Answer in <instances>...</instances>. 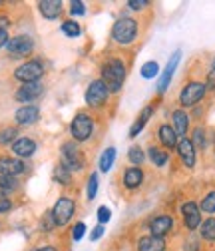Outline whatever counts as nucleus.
<instances>
[{"instance_id":"obj_9","label":"nucleus","mask_w":215,"mask_h":251,"mask_svg":"<svg viewBox=\"0 0 215 251\" xmlns=\"http://www.w3.org/2000/svg\"><path fill=\"white\" fill-rule=\"evenodd\" d=\"M6 48H8V54L12 58H26L34 50V40L30 36H24V34L22 36H14V38L8 40Z\"/></svg>"},{"instance_id":"obj_39","label":"nucleus","mask_w":215,"mask_h":251,"mask_svg":"<svg viewBox=\"0 0 215 251\" xmlns=\"http://www.w3.org/2000/svg\"><path fill=\"white\" fill-rule=\"evenodd\" d=\"M84 231H86V226L80 222V224H76L74 226V229H72V237H74V241H80L82 237H84Z\"/></svg>"},{"instance_id":"obj_35","label":"nucleus","mask_w":215,"mask_h":251,"mask_svg":"<svg viewBox=\"0 0 215 251\" xmlns=\"http://www.w3.org/2000/svg\"><path fill=\"white\" fill-rule=\"evenodd\" d=\"M193 146L205 148V132H203L201 128H197V130L193 132Z\"/></svg>"},{"instance_id":"obj_17","label":"nucleus","mask_w":215,"mask_h":251,"mask_svg":"<svg viewBox=\"0 0 215 251\" xmlns=\"http://www.w3.org/2000/svg\"><path fill=\"white\" fill-rule=\"evenodd\" d=\"M12 151L18 158H30V155H34V151H36V142L30 138H18L12 144Z\"/></svg>"},{"instance_id":"obj_15","label":"nucleus","mask_w":215,"mask_h":251,"mask_svg":"<svg viewBox=\"0 0 215 251\" xmlns=\"http://www.w3.org/2000/svg\"><path fill=\"white\" fill-rule=\"evenodd\" d=\"M38 118H40V110H38L36 106H32V104L18 108L16 114H14V120H16V124H20V126L34 124V122H38Z\"/></svg>"},{"instance_id":"obj_18","label":"nucleus","mask_w":215,"mask_h":251,"mask_svg":"<svg viewBox=\"0 0 215 251\" xmlns=\"http://www.w3.org/2000/svg\"><path fill=\"white\" fill-rule=\"evenodd\" d=\"M40 8V14L48 20H54L60 16V12H62V2L60 0H42V2L38 4Z\"/></svg>"},{"instance_id":"obj_47","label":"nucleus","mask_w":215,"mask_h":251,"mask_svg":"<svg viewBox=\"0 0 215 251\" xmlns=\"http://www.w3.org/2000/svg\"><path fill=\"white\" fill-rule=\"evenodd\" d=\"M186 251H197V243L193 241V243H190V245H186Z\"/></svg>"},{"instance_id":"obj_11","label":"nucleus","mask_w":215,"mask_h":251,"mask_svg":"<svg viewBox=\"0 0 215 251\" xmlns=\"http://www.w3.org/2000/svg\"><path fill=\"white\" fill-rule=\"evenodd\" d=\"M181 213H183V224H186L188 229H197L201 226V215H199V209L193 201H188L181 205Z\"/></svg>"},{"instance_id":"obj_25","label":"nucleus","mask_w":215,"mask_h":251,"mask_svg":"<svg viewBox=\"0 0 215 251\" xmlns=\"http://www.w3.org/2000/svg\"><path fill=\"white\" fill-rule=\"evenodd\" d=\"M114 162H116V148L104 150L102 158H100V170H102V172H110L112 166H114Z\"/></svg>"},{"instance_id":"obj_16","label":"nucleus","mask_w":215,"mask_h":251,"mask_svg":"<svg viewBox=\"0 0 215 251\" xmlns=\"http://www.w3.org/2000/svg\"><path fill=\"white\" fill-rule=\"evenodd\" d=\"M26 170L24 162L22 160H16V158H0V176H18Z\"/></svg>"},{"instance_id":"obj_12","label":"nucleus","mask_w":215,"mask_h":251,"mask_svg":"<svg viewBox=\"0 0 215 251\" xmlns=\"http://www.w3.org/2000/svg\"><path fill=\"white\" fill-rule=\"evenodd\" d=\"M173 229V219L169 215H158L149 222V231L156 237H164Z\"/></svg>"},{"instance_id":"obj_10","label":"nucleus","mask_w":215,"mask_h":251,"mask_svg":"<svg viewBox=\"0 0 215 251\" xmlns=\"http://www.w3.org/2000/svg\"><path fill=\"white\" fill-rule=\"evenodd\" d=\"M42 84L40 82H30V84H22L18 90H16V94H14V98L18 100V102H32V100H36L40 94H42Z\"/></svg>"},{"instance_id":"obj_30","label":"nucleus","mask_w":215,"mask_h":251,"mask_svg":"<svg viewBox=\"0 0 215 251\" xmlns=\"http://www.w3.org/2000/svg\"><path fill=\"white\" fill-rule=\"evenodd\" d=\"M128 158H130V162H132L134 166H140V164L145 160V153H143L142 148L134 146V148H130V151H128Z\"/></svg>"},{"instance_id":"obj_21","label":"nucleus","mask_w":215,"mask_h":251,"mask_svg":"<svg viewBox=\"0 0 215 251\" xmlns=\"http://www.w3.org/2000/svg\"><path fill=\"white\" fill-rule=\"evenodd\" d=\"M143 181V172L140 168H128L124 174V183L128 190H136V187Z\"/></svg>"},{"instance_id":"obj_28","label":"nucleus","mask_w":215,"mask_h":251,"mask_svg":"<svg viewBox=\"0 0 215 251\" xmlns=\"http://www.w3.org/2000/svg\"><path fill=\"white\" fill-rule=\"evenodd\" d=\"M62 32H64L66 36H70V38H76V36H80L82 28H80L78 22H74V20H66V22H62Z\"/></svg>"},{"instance_id":"obj_41","label":"nucleus","mask_w":215,"mask_h":251,"mask_svg":"<svg viewBox=\"0 0 215 251\" xmlns=\"http://www.w3.org/2000/svg\"><path fill=\"white\" fill-rule=\"evenodd\" d=\"M128 6H130L132 10H142V8L147 6V0H130Z\"/></svg>"},{"instance_id":"obj_43","label":"nucleus","mask_w":215,"mask_h":251,"mask_svg":"<svg viewBox=\"0 0 215 251\" xmlns=\"http://www.w3.org/2000/svg\"><path fill=\"white\" fill-rule=\"evenodd\" d=\"M207 86L215 90V68H211L209 74H207Z\"/></svg>"},{"instance_id":"obj_5","label":"nucleus","mask_w":215,"mask_h":251,"mask_svg":"<svg viewBox=\"0 0 215 251\" xmlns=\"http://www.w3.org/2000/svg\"><path fill=\"white\" fill-rule=\"evenodd\" d=\"M62 166L72 170H82L84 168V158H82V151L76 146V142H66L62 144Z\"/></svg>"},{"instance_id":"obj_8","label":"nucleus","mask_w":215,"mask_h":251,"mask_svg":"<svg viewBox=\"0 0 215 251\" xmlns=\"http://www.w3.org/2000/svg\"><path fill=\"white\" fill-rule=\"evenodd\" d=\"M203 96H205V86L199 84V82H190L186 88L181 90V94H179V104H181L183 108H191V106H195Z\"/></svg>"},{"instance_id":"obj_46","label":"nucleus","mask_w":215,"mask_h":251,"mask_svg":"<svg viewBox=\"0 0 215 251\" xmlns=\"http://www.w3.org/2000/svg\"><path fill=\"white\" fill-rule=\"evenodd\" d=\"M34 251H56V247H52V245H42V247H36Z\"/></svg>"},{"instance_id":"obj_38","label":"nucleus","mask_w":215,"mask_h":251,"mask_svg":"<svg viewBox=\"0 0 215 251\" xmlns=\"http://www.w3.org/2000/svg\"><path fill=\"white\" fill-rule=\"evenodd\" d=\"M70 12H72V16H82L84 12H86V8H84V2H80V0H74V2L70 4Z\"/></svg>"},{"instance_id":"obj_6","label":"nucleus","mask_w":215,"mask_h":251,"mask_svg":"<svg viewBox=\"0 0 215 251\" xmlns=\"http://www.w3.org/2000/svg\"><path fill=\"white\" fill-rule=\"evenodd\" d=\"M108 96H110V90L106 88V84H104L102 80H94V82L88 86L84 98H86V104H88V106L100 108V106L108 100Z\"/></svg>"},{"instance_id":"obj_44","label":"nucleus","mask_w":215,"mask_h":251,"mask_svg":"<svg viewBox=\"0 0 215 251\" xmlns=\"http://www.w3.org/2000/svg\"><path fill=\"white\" fill-rule=\"evenodd\" d=\"M8 32H6V30H0V48H2V46H6L8 44Z\"/></svg>"},{"instance_id":"obj_26","label":"nucleus","mask_w":215,"mask_h":251,"mask_svg":"<svg viewBox=\"0 0 215 251\" xmlns=\"http://www.w3.org/2000/svg\"><path fill=\"white\" fill-rule=\"evenodd\" d=\"M201 237L207 241H215V217H209L201 224Z\"/></svg>"},{"instance_id":"obj_1","label":"nucleus","mask_w":215,"mask_h":251,"mask_svg":"<svg viewBox=\"0 0 215 251\" xmlns=\"http://www.w3.org/2000/svg\"><path fill=\"white\" fill-rule=\"evenodd\" d=\"M126 80V66L121 60H108L102 66V82L110 92H119Z\"/></svg>"},{"instance_id":"obj_3","label":"nucleus","mask_w":215,"mask_h":251,"mask_svg":"<svg viewBox=\"0 0 215 251\" xmlns=\"http://www.w3.org/2000/svg\"><path fill=\"white\" fill-rule=\"evenodd\" d=\"M70 132H72L76 142H86L92 136V132H94V120L84 112L76 114L72 124H70Z\"/></svg>"},{"instance_id":"obj_37","label":"nucleus","mask_w":215,"mask_h":251,"mask_svg":"<svg viewBox=\"0 0 215 251\" xmlns=\"http://www.w3.org/2000/svg\"><path fill=\"white\" fill-rule=\"evenodd\" d=\"M12 207V201L8 200V196L0 190V213H4V211H8Z\"/></svg>"},{"instance_id":"obj_19","label":"nucleus","mask_w":215,"mask_h":251,"mask_svg":"<svg viewBox=\"0 0 215 251\" xmlns=\"http://www.w3.org/2000/svg\"><path fill=\"white\" fill-rule=\"evenodd\" d=\"M164 249H166L164 237L147 235V237H142L138 241V251H164Z\"/></svg>"},{"instance_id":"obj_24","label":"nucleus","mask_w":215,"mask_h":251,"mask_svg":"<svg viewBox=\"0 0 215 251\" xmlns=\"http://www.w3.org/2000/svg\"><path fill=\"white\" fill-rule=\"evenodd\" d=\"M147 155H149V160H151L153 164H156L158 168L166 166V164H167V160H169L167 151H164V150H160V148H156V146H151V148L147 150Z\"/></svg>"},{"instance_id":"obj_29","label":"nucleus","mask_w":215,"mask_h":251,"mask_svg":"<svg viewBox=\"0 0 215 251\" xmlns=\"http://www.w3.org/2000/svg\"><path fill=\"white\" fill-rule=\"evenodd\" d=\"M158 72H160V66H158V62H145V64L142 66V76L145 78V80H151V78H156L158 76Z\"/></svg>"},{"instance_id":"obj_23","label":"nucleus","mask_w":215,"mask_h":251,"mask_svg":"<svg viewBox=\"0 0 215 251\" xmlns=\"http://www.w3.org/2000/svg\"><path fill=\"white\" fill-rule=\"evenodd\" d=\"M158 136H160V142L166 148H175L177 146V134H175V130L171 128V126L164 124L162 128H160V132H158Z\"/></svg>"},{"instance_id":"obj_36","label":"nucleus","mask_w":215,"mask_h":251,"mask_svg":"<svg viewBox=\"0 0 215 251\" xmlns=\"http://www.w3.org/2000/svg\"><path fill=\"white\" fill-rule=\"evenodd\" d=\"M110 217H112V211H110V207H108V205L98 207V219H100V224L110 222Z\"/></svg>"},{"instance_id":"obj_7","label":"nucleus","mask_w":215,"mask_h":251,"mask_svg":"<svg viewBox=\"0 0 215 251\" xmlns=\"http://www.w3.org/2000/svg\"><path fill=\"white\" fill-rule=\"evenodd\" d=\"M74 209H76L74 200H70V198H60V200L56 201L54 209H52V217H54L56 226H66L70 219H72V215H74Z\"/></svg>"},{"instance_id":"obj_4","label":"nucleus","mask_w":215,"mask_h":251,"mask_svg":"<svg viewBox=\"0 0 215 251\" xmlns=\"http://www.w3.org/2000/svg\"><path fill=\"white\" fill-rule=\"evenodd\" d=\"M44 74V66L42 62L38 60H30V62H24L22 66L16 68L14 72V78L24 82V84H30V82H38V78Z\"/></svg>"},{"instance_id":"obj_2","label":"nucleus","mask_w":215,"mask_h":251,"mask_svg":"<svg viewBox=\"0 0 215 251\" xmlns=\"http://www.w3.org/2000/svg\"><path fill=\"white\" fill-rule=\"evenodd\" d=\"M138 36V22L130 16H121L112 28V38L118 44H132Z\"/></svg>"},{"instance_id":"obj_45","label":"nucleus","mask_w":215,"mask_h":251,"mask_svg":"<svg viewBox=\"0 0 215 251\" xmlns=\"http://www.w3.org/2000/svg\"><path fill=\"white\" fill-rule=\"evenodd\" d=\"M10 22H8V18L6 16H0V30H6V26H8Z\"/></svg>"},{"instance_id":"obj_22","label":"nucleus","mask_w":215,"mask_h":251,"mask_svg":"<svg viewBox=\"0 0 215 251\" xmlns=\"http://www.w3.org/2000/svg\"><path fill=\"white\" fill-rule=\"evenodd\" d=\"M151 114H153V108H151V106H147V108H143V110H142L140 118L134 122V126L130 128V138H136V136L145 128V124H147V120L151 118Z\"/></svg>"},{"instance_id":"obj_42","label":"nucleus","mask_w":215,"mask_h":251,"mask_svg":"<svg viewBox=\"0 0 215 251\" xmlns=\"http://www.w3.org/2000/svg\"><path fill=\"white\" fill-rule=\"evenodd\" d=\"M102 235H104V226L100 224L98 227H94V229H92V233H90V239H92V241H98Z\"/></svg>"},{"instance_id":"obj_27","label":"nucleus","mask_w":215,"mask_h":251,"mask_svg":"<svg viewBox=\"0 0 215 251\" xmlns=\"http://www.w3.org/2000/svg\"><path fill=\"white\" fill-rule=\"evenodd\" d=\"M54 179H56V181H60L62 185H68V183L72 181L70 170H68V168H64L62 164H58V166H56V170H54Z\"/></svg>"},{"instance_id":"obj_20","label":"nucleus","mask_w":215,"mask_h":251,"mask_svg":"<svg viewBox=\"0 0 215 251\" xmlns=\"http://www.w3.org/2000/svg\"><path fill=\"white\" fill-rule=\"evenodd\" d=\"M171 120H173V130L177 136H186L188 134V128H190V118L183 110H175L171 114Z\"/></svg>"},{"instance_id":"obj_33","label":"nucleus","mask_w":215,"mask_h":251,"mask_svg":"<svg viewBox=\"0 0 215 251\" xmlns=\"http://www.w3.org/2000/svg\"><path fill=\"white\" fill-rule=\"evenodd\" d=\"M18 181L12 176H0V190H16Z\"/></svg>"},{"instance_id":"obj_34","label":"nucleus","mask_w":215,"mask_h":251,"mask_svg":"<svg viewBox=\"0 0 215 251\" xmlns=\"http://www.w3.org/2000/svg\"><path fill=\"white\" fill-rule=\"evenodd\" d=\"M14 138H16V130H14V128H6V130L0 132V144H8V142H12Z\"/></svg>"},{"instance_id":"obj_31","label":"nucleus","mask_w":215,"mask_h":251,"mask_svg":"<svg viewBox=\"0 0 215 251\" xmlns=\"http://www.w3.org/2000/svg\"><path fill=\"white\" fill-rule=\"evenodd\" d=\"M201 209H203L205 213H215V192H209V194L203 198Z\"/></svg>"},{"instance_id":"obj_14","label":"nucleus","mask_w":215,"mask_h":251,"mask_svg":"<svg viewBox=\"0 0 215 251\" xmlns=\"http://www.w3.org/2000/svg\"><path fill=\"white\" fill-rule=\"evenodd\" d=\"M179 58H181V52H179V50L169 58L167 66L164 68L162 78H160V82H158V92H166V90H167V86H169V82H171V78H173V72H175V68H177V64H179Z\"/></svg>"},{"instance_id":"obj_13","label":"nucleus","mask_w":215,"mask_h":251,"mask_svg":"<svg viewBox=\"0 0 215 251\" xmlns=\"http://www.w3.org/2000/svg\"><path fill=\"white\" fill-rule=\"evenodd\" d=\"M177 151H179L181 162L186 164V168H193L195 166V146H193L191 140L181 138L177 142Z\"/></svg>"},{"instance_id":"obj_32","label":"nucleus","mask_w":215,"mask_h":251,"mask_svg":"<svg viewBox=\"0 0 215 251\" xmlns=\"http://www.w3.org/2000/svg\"><path fill=\"white\" fill-rule=\"evenodd\" d=\"M98 194V174H92L88 179V200H94Z\"/></svg>"},{"instance_id":"obj_40","label":"nucleus","mask_w":215,"mask_h":251,"mask_svg":"<svg viewBox=\"0 0 215 251\" xmlns=\"http://www.w3.org/2000/svg\"><path fill=\"white\" fill-rule=\"evenodd\" d=\"M42 227H44L46 231H52V227H56V222H54L52 213H46V217L42 219Z\"/></svg>"}]
</instances>
